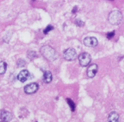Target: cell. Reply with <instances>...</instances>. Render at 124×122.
I'll use <instances>...</instances> for the list:
<instances>
[{"instance_id": "7a4b0ae2", "label": "cell", "mask_w": 124, "mask_h": 122, "mask_svg": "<svg viewBox=\"0 0 124 122\" xmlns=\"http://www.w3.org/2000/svg\"><path fill=\"white\" fill-rule=\"evenodd\" d=\"M109 23L112 25H119L122 20V14L119 10H115L110 12L108 15Z\"/></svg>"}, {"instance_id": "3957f363", "label": "cell", "mask_w": 124, "mask_h": 122, "mask_svg": "<svg viewBox=\"0 0 124 122\" xmlns=\"http://www.w3.org/2000/svg\"><path fill=\"white\" fill-rule=\"evenodd\" d=\"M63 57L65 60L73 61L75 60L77 57V53L76 51L73 48H69L65 50L63 53Z\"/></svg>"}, {"instance_id": "9c48e42d", "label": "cell", "mask_w": 124, "mask_h": 122, "mask_svg": "<svg viewBox=\"0 0 124 122\" xmlns=\"http://www.w3.org/2000/svg\"><path fill=\"white\" fill-rule=\"evenodd\" d=\"M1 119L3 122H8L12 119V115L9 112L1 111Z\"/></svg>"}, {"instance_id": "30bf717a", "label": "cell", "mask_w": 124, "mask_h": 122, "mask_svg": "<svg viewBox=\"0 0 124 122\" xmlns=\"http://www.w3.org/2000/svg\"><path fill=\"white\" fill-rule=\"evenodd\" d=\"M119 116L118 114L116 112H112L109 115L108 120V122H119Z\"/></svg>"}, {"instance_id": "5bb4252c", "label": "cell", "mask_w": 124, "mask_h": 122, "mask_svg": "<svg viewBox=\"0 0 124 122\" xmlns=\"http://www.w3.org/2000/svg\"><path fill=\"white\" fill-rule=\"evenodd\" d=\"M25 64H26V63H25V61L23 60L22 59H19V60L18 61V62H17V65H18V66L19 67V68L24 67L25 66Z\"/></svg>"}, {"instance_id": "d6986e66", "label": "cell", "mask_w": 124, "mask_h": 122, "mask_svg": "<svg viewBox=\"0 0 124 122\" xmlns=\"http://www.w3.org/2000/svg\"><path fill=\"white\" fill-rule=\"evenodd\" d=\"M110 1H114V0H110Z\"/></svg>"}, {"instance_id": "8fae6325", "label": "cell", "mask_w": 124, "mask_h": 122, "mask_svg": "<svg viewBox=\"0 0 124 122\" xmlns=\"http://www.w3.org/2000/svg\"><path fill=\"white\" fill-rule=\"evenodd\" d=\"M52 80V74L50 71H46L43 75V81L46 83H49Z\"/></svg>"}, {"instance_id": "9a60e30c", "label": "cell", "mask_w": 124, "mask_h": 122, "mask_svg": "<svg viewBox=\"0 0 124 122\" xmlns=\"http://www.w3.org/2000/svg\"><path fill=\"white\" fill-rule=\"evenodd\" d=\"M67 102H68V104L70 105L71 111H75V103H74V102H73L72 100H71L70 99H67Z\"/></svg>"}, {"instance_id": "ac0fdd59", "label": "cell", "mask_w": 124, "mask_h": 122, "mask_svg": "<svg viewBox=\"0 0 124 122\" xmlns=\"http://www.w3.org/2000/svg\"><path fill=\"white\" fill-rule=\"evenodd\" d=\"M114 35H115V32H110L108 33V34H107V38L108 39H111V38H113L114 36Z\"/></svg>"}, {"instance_id": "6da1fadb", "label": "cell", "mask_w": 124, "mask_h": 122, "mask_svg": "<svg viewBox=\"0 0 124 122\" xmlns=\"http://www.w3.org/2000/svg\"><path fill=\"white\" fill-rule=\"evenodd\" d=\"M42 55L47 60L50 61H53L56 60L58 57V54L54 49L48 45L42 46L40 50Z\"/></svg>"}, {"instance_id": "7c38bea8", "label": "cell", "mask_w": 124, "mask_h": 122, "mask_svg": "<svg viewBox=\"0 0 124 122\" xmlns=\"http://www.w3.org/2000/svg\"><path fill=\"white\" fill-rule=\"evenodd\" d=\"M7 69V63L5 61H1L0 63V74H4Z\"/></svg>"}, {"instance_id": "8992f818", "label": "cell", "mask_w": 124, "mask_h": 122, "mask_svg": "<svg viewBox=\"0 0 124 122\" xmlns=\"http://www.w3.org/2000/svg\"><path fill=\"white\" fill-rule=\"evenodd\" d=\"M84 44L85 46L90 47H95L98 45V40L93 36H88L84 40Z\"/></svg>"}, {"instance_id": "e0dca14e", "label": "cell", "mask_w": 124, "mask_h": 122, "mask_svg": "<svg viewBox=\"0 0 124 122\" xmlns=\"http://www.w3.org/2000/svg\"><path fill=\"white\" fill-rule=\"evenodd\" d=\"M76 24H77V26H83L84 25V23L79 19H76Z\"/></svg>"}, {"instance_id": "ba28073f", "label": "cell", "mask_w": 124, "mask_h": 122, "mask_svg": "<svg viewBox=\"0 0 124 122\" xmlns=\"http://www.w3.org/2000/svg\"><path fill=\"white\" fill-rule=\"evenodd\" d=\"M30 72L27 70H23L18 74V79L21 82L24 83L30 78Z\"/></svg>"}, {"instance_id": "5b68a950", "label": "cell", "mask_w": 124, "mask_h": 122, "mask_svg": "<svg viewBox=\"0 0 124 122\" xmlns=\"http://www.w3.org/2000/svg\"><path fill=\"white\" fill-rule=\"evenodd\" d=\"M39 89V86L36 83H31L29 84L26 85L24 87V92L27 94H33L37 92Z\"/></svg>"}, {"instance_id": "277c9868", "label": "cell", "mask_w": 124, "mask_h": 122, "mask_svg": "<svg viewBox=\"0 0 124 122\" xmlns=\"http://www.w3.org/2000/svg\"><path fill=\"white\" fill-rule=\"evenodd\" d=\"M79 63L82 66L85 67L90 64L92 60V58L89 53H82L78 57Z\"/></svg>"}, {"instance_id": "52a82bcc", "label": "cell", "mask_w": 124, "mask_h": 122, "mask_svg": "<svg viewBox=\"0 0 124 122\" xmlns=\"http://www.w3.org/2000/svg\"><path fill=\"white\" fill-rule=\"evenodd\" d=\"M98 66L96 64H92L88 67L87 74L89 78H93L98 72Z\"/></svg>"}, {"instance_id": "2e32d148", "label": "cell", "mask_w": 124, "mask_h": 122, "mask_svg": "<svg viewBox=\"0 0 124 122\" xmlns=\"http://www.w3.org/2000/svg\"><path fill=\"white\" fill-rule=\"evenodd\" d=\"M53 29V27H52L51 25H48V26L46 28V29L44 30V34H47L48 32H50L51 30H52Z\"/></svg>"}, {"instance_id": "4fadbf2b", "label": "cell", "mask_w": 124, "mask_h": 122, "mask_svg": "<svg viewBox=\"0 0 124 122\" xmlns=\"http://www.w3.org/2000/svg\"><path fill=\"white\" fill-rule=\"evenodd\" d=\"M27 57L31 60L35 59L36 57V53L34 51H29L27 53Z\"/></svg>"}]
</instances>
